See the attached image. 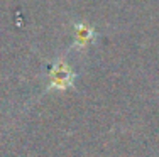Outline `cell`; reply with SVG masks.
I'll return each mask as SVG.
<instances>
[{"instance_id":"obj_1","label":"cell","mask_w":159,"mask_h":157,"mask_svg":"<svg viewBox=\"0 0 159 157\" xmlns=\"http://www.w3.org/2000/svg\"><path fill=\"white\" fill-rule=\"evenodd\" d=\"M75 73L70 69V66L66 64L64 61H58L51 69V83L52 86H58V88H64L73 81Z\"/></svg>"},{"instance_id":"obj_2","label":"cell","mask_w":159,"mask_h":157,"mask_svg":"<svg viewBox=\"0 0 159 157\" xmlns=\"http://www.w3.org/2000/svg\"><path fill=\"white\" fill-rule=\"evenodd\" d=\"M73 31H75V47L76 49H85L86 46L93 42L95 39V31L90 24L86 22H76L73 25Z\"/></svg>"}]
</instances>
